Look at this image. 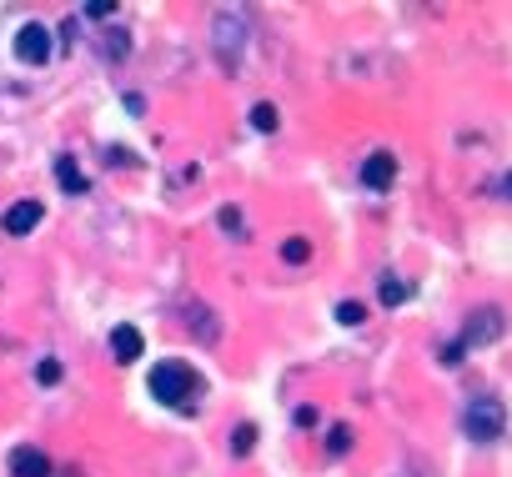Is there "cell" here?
Instances as JSON below:
<instances>
[{
  "label": "cell",
  "mask_w": 512,
  "mask_h": 477,
  "mask_svg": "<svg viewBox=\"0 0 512 477\" xmlns=\"http://www.w3.org/2000/svg\"><path fill=\"white\" fill-rule=\"evenodd\" d=\"M337 322H341V327L367 322V306H361V302H341V306H337Z\"/></svg>",
  "instance_id": "15"
},
{
  "label": "cell",
  "mask_w": 512,
  "mask_h": 477,
  "mask_svg": "<svg viewBox=\"0 0 512 477\" xmlns=\"http://www.w3.org/2000/svg\"><path fill=\"white\" fill-rule=\"evenodd\" d=\"M50 51H56V46H50V31H46V26L30 21V26H20V31H16V56H20L26 66H46Z\"/></svg>",
  "instance_id": "3"
},
{
  "label": "cell",
  "mask_w": 512,
  "mask_h": 477,
  "mask_svg": "<svg viewBox=\"0 0 512 477\" xmlns=\"http://www.w3.org/2000/svg\"><path fill=\"white\" fill-rule=\"evenodd\" d=\"M10 477H50V457L40 447H16L10 452Z\"/></svg>",
  "instance_id": "5"
},
{
  "label": "cell",
  "mask_w": 512,
  "mask_h": 477,
  "mask_svg": "<svg viewBox=\"0 0 512 477\" xmlns=\"http://www.w3.org/2000/svg\"><path fill=\"white\" fill-rule=\"evenodd\" d=\"M36 226H40V202H16L5 212V232L10 236H30Z\"/></svg>",
  "instance_id": "6"
},
{
  "label": "cell",
  "mask_w": 512,
  "mask_h": 477,
  "mask_svg": "<svg viewBox=\"0 0 512 477\" xmlns=\"http://www.w3.org/2000/svg\"><path fill=\"white\" fill-rule=\"evenodd\" d=\"M231 26H236V16L221 11V21H216V46H221V61L236 66V31H231Z\"/></svg>",
  "instance_id": "10"
},
{
  "label": "cell",
  "mask_w": 512,
  "mask_h": 477,
  "mask_svg": "<svg viewBox=\"0 0 512 477\" xmlns=\"http://www.w3.org/2000/svg\"><path fill=\"white\" fill-rule=\"evenodd\" d=\"M151 397H156L161 407H191V397L201 392V377L191 372L186 362H161L151 367Z\"/></svg>",
  "instance_id": "1"
},
{
  "label": "cell",
  "mask_w": 512,
  "mask_h": 477,
  "mask_svg": "<svg viewBox=\"0 0 512 477\" xmlns=\"http://www.w3.org/2000/svg\"><path fill=\"white\" fill-rule=\"evenodd\" d=\"M347 447H351V427H331V432H327V452L341 457Z\"/></svg>",
  "instance_id": "16"
},
{
  "label": "cell",
  "mask_w": 512,
  "mask_h": 477,
  "mask_svg": "<svg viewBox=\"0 0 512 477\" xmlns=\"http://www.w3.org/2000/svg\"><path fill=\"white\" fill-rule=\"evenodd\" d=\"M141 347H146V342H141L136 327H116V332H110V352H116V362H136Z\"/></svg>",
  "instance_id": "7"
},
{
  "label": "cell",
  "mask_w": 512,
  "mask_h": 477,
  "mask_svg": "<svg viewBox=\"0 0 512 477\" xmlns=\"http://www.w3.org/2000/svg\"><path fill=\"white\" fill-rule=\"evenodd\" d=\"M307 256H311V242H307V236H287V242H281V262L301 266Z\"/></svg>",
  "instance_id": "12"
},
{
  "label": "cell",
  "mask_w": 512,
  "mask_h": 477,
  "mask_svg": "<svg viewBox=\"0 0 512 477\" xmlns=\"http://www.w3.org/2000/svg\"><path fill=\"white\" fill-rule=\"evenodd\" d=\"M221 232H241V212H236V206H221Z\"/></svg>",
  "instance_id": "20"
},
{
  "label": "cell",
  "mask_w": 512,
  "mask_h": 477,
  "mask_svg": "<svg viewBox=\"0 0 512 477\" xmlns=\"http://www.w3.org/2000/svg\"><path fill=\"white\" fill-rule=\"evenodd\" d=\"M251 126H256L261 136H271V131H277V126H281L277 106H271V101H256V106H251Z\"/></svg>",
  "instance_id": "11"
},
{
  "label": "cell",
  "mask_w": 512,
  "mask_h": 477,
  "mask_svg": "<svg viewBox=\"0 0 512 477\" xmlns=\"http://www.w3.org/2000/svg\"><path fill=\"white\" fill-rule=\"evenodd\" d=\"M462 352H467L462 342H447L442 347V367H462Z\"/></svg>",
  "instance_id": "19"
},
{
  "label": "cell",
  "mask_w": 512,
  "mask_h": 477,
  "mask_svg": "<svg viewBox=\"0 0 512 477\" xmlns=\"http://www.w3.org/2000/svg\"><path fill=\"white\" fill-rule=\"evenodd\" d=\"M131 51V41H126V31H106V56L116 61V56H126Z\"/></svg>",
  "instance_id": "18"
},
{
  "label": "cell",
  "mask_w": 512,
  "mask_h": 477,
  "mask_svg": "<svg viewBox=\"0 0 512 477\" xmlns=\"http://www.w3.org/2000/svg\"><path fill=\"white\" fill-rule=\"evenodd\" d=\"M397 181V156L392 151H377L361 161V186H371V192H387V186Z\"/></svg>",
  "instance_id": "4"
},
{
  "label": "cell",
  "mask_w": 512,
  "mask_h": 477,
  "mask_svg": "<svg viewBox=\"0 0 512 477\" xmlns=\"http://www.w3.org/2000/svg\"><path fill=\"white\" fill-rule=\"evenodd\" d=\"M297 427H317V407H297Z\"/></svg>",
  "instance_id": "21"
},
{
  "label": "cell",
  "mask_w": 512,
  "mask_h": 477,
  "mask_svg": "<svg viewBox=\"0 0 512 477\" xmlns=\"http://www.w3.org/2000/svg\"><path fill=\"white\" fill-rule=\"evenodd\" d=\"M502 427H507V412H502V402H497V397H487V392L472 397L467 412H462V432H467L472 442H497Z\"/></svg>",
  "instance_id": "2"
},
{
  "label": "cell",
  "mask_w": 512,
  "mask_h": 477,
  "mask_svg": "<svg viewBox=\"0 0 512 477\" xmlns=\"http://www.w3.org/2000/svg\"><path fill=\"white\" fill-rule=\"evenodd\" d=\"M36 382H46V387H56V382H60V362H56V357H46V362L36 367Z\"/></svg>",
  "instance_id": "17"
},
{
  "label": "cell",
  "mask_w": 512,
  "mask_h": 477,
  "mask_svg": "<svg viewBox=\"0 0 512 477\" xmlns=\"http://www.w3.org/2000/svg\"><path fill=\"white\" fill-rule=\"evenodd\" d=\"M412 296L407 282H397V276H381V306H402Z\"/></svg>",
  "instance_id": "13"
},
{
  "label": "cell",
  "mask_w": 512,
  "mask_h": 477,
  "mask_svg": "<svg viewBox=\"0 0 512 477\" xmlns=\"http://www.w3.org/2000/svg\"><path fill=\"white\" fill-rule=\"evenodd\" d=\"M56 181H60V192H70V196H86V171H80L76 161H70V156H60L56 161Z\"/></svg>",
  "instance_id": "8"
},
{
  "label": "cell",
  "mask_w": 512,
  "mask_h": 477,
  "mask_svg": "<svg viewBox=\"0 0 512 477\" xmlns=\"http://www.w3.org/2000/svg\"><path fill=\"white\" fill-rule=\"evenodd\" d=\"M492 337H497V312H472V322H467V337H462V347L492 342Z\"/></svg>",
  "instance_id": "9"
},
{
  "label": "cell",
  "mask_w": 512,
  "mask_h": 477,
  "mask_svg": "<svg viewBox=\"0 0 512 477\" xmlns=\"http://www.w3.org/2000/svg\"><path fill=\"white\" fill-rule=\"evenodd\" d=\"M251 447H256V427H251V422H241L236 432H231V452H236V457H246Z\"/></svg>",
  "instance_id": "14"
}]
</instances>
